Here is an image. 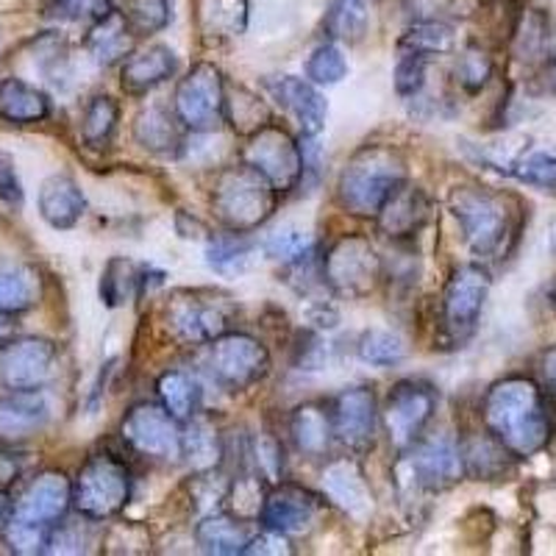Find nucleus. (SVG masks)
Here are the masks:
<instances>
[{
	"mask_svg": "<svg viewBox=\"0 0 556 556\" xmlns=\"http://www.w3.org/2000/svg\"><path fill=\"white\" fill-rule=\"evenodd\" d=\"M486 431L506 445L518 459L538 456L554 437V399L529 376H509L495 381L481 404Z\"/></svg>",
	"mask_w": 556,
	"mask_h": 556,
	"instance_id": "obj_1",
	"label": "nucleus"
},
{
	"mask_svg": "<svg viewBox=\"0 0 556 556\" xmlns=\"http://www.w3.org/2000/svg\"><path fill=\"white\" fill-rule=\"evenodd\" d=\"M448 208L468 251L481 262L506 260L523 228V208L518 198L486 187H454Z\"/></svg>",
	"mask_w": 556,
	"mask_h": 556,
	"instance_id": "obj_2",
	"label": "nucleus"
},
{
	"mask_svg": "<svg viewBox=\"0 0 556 556\" xmlns=\"http://www.w3.org/2000/svg\"><path fill=\"white\" fill-rule=\"evenodd\" d=\"M406 159L392 146H362L342 167L337 201L345 212L376 217L390 195L406 184Z\"/></svg>",
	"mask_w": 556,
	"mask_h": 556,
	"instance_id": "obj_3",
	"label": "nucleus"
},
{
	"mask_svg": "<svg viewBox=\"0 0 556 556\" xmlns=\"http://www.w3.org/2000/svg\"><path fill=\"white\" fill-rule=\"evenodd\" d=\"M212 208L215 217L237 235H248L265 226L278 208V192L265 176L251 165H231L220 170L212 187Z\"/></svg>",
	"mask_w": 556,
	"mask_h": 556,
	"instance_id": "obj_4",
	"label": "nucleus"
},
{
	"mask_svg": "<svg viewBox=\"0 0 556 556\" xmlns=\"http://www.w3.org/2000/svg\"><path fill=\"white\" fill-rule=\"evenodd\" d=\"M131 498V470L121 456L101 451L87 456L73 479V506L87 520H109L121 515Z\"/></svg>",
	"mask_w": 556,
	"mask_h": 556,
	"instance_id": "obj_5",
	"label": "nucleus"
},
{
	"mask_svg": "<svg viewBox=\"0 0 556 556\" xmlns=\"http://www.w3.org/2000/svg\"><path fill=\"white\" fill-rule=\"evenodd\" d=\"M235 304L217 290H176L165 304V326L181 345H208L226 334Z\"/></svg>",
	"mask_w": 556,
	"mask_h": 556,
	"instance_id": "obj_6",
	"label": "nucleus"
},
{
	"mask_svg": "<svg viewBox=\"0 0 556 556\" xmlns=\"http://www.w3.org/2000/svg\"><path fill=\"white\" fill-rule=\"evenodd\" d=\"M323 285L351 301L367 298L381 285L384 267L374 242L362 235H345L326 251L320 262Z\"/></svg>",
	"mask_w": 556,
	"mask_h": 556,
	"instance_id": "obj_7",
	"label": "nucleus"
},
{
	"mask_svg": "<svg viewBox=\"0 0 556 556\" xmlns=\"http://www.w3.org/2000/svg\"><path fill=\"white\" fill-rule=\"evenodd\" d=\"M490 285L493 278L484 265H459L451 273L440 298V323H443V337L451 345L468 342L479 329Z\"/></svg>",
	"mask_w": 556,
	"mask_h": 556,
	"instance_id": "obj_8",
	"label": "nucleus"
},
{
	"mask_svg": "<svg viewBox=\"0 0 556 556\" xmlns=\"http://www.w3.org/2000/svg\"><path fill=\"white\" fill-rule=\"evenodd\" d=\"M208 374L223 390L245 392L270 374V354L256 337L226 331L208 342Z\"/></svg>",
	"mask_w": 556,
	"mask_h": 556,
	"instance_id": "obj_9",
	"label": "nucleus"
},
{
	"mask_svg": "<svg viewBox=\"0 0 556 556\" xmlns=\"http://www.w3.org/2000/svg\"><path fill=\"white\" fill-rule=\"evenodd\" d=\"M223 101H226V81L212 62H198L187 76L178 81L173 96V112L184 128L195 134H208L220 128Z\"/></svg>",
	"mask_w": 556,
	"mask_h": 556,
	"instance_id": "obj_10",
	"label": "nucleus"
},
{
	"mask_svg": "<svg viewBox=\"0 0 556 556\" xmlns=\"http://www.w3.org/2000/svg\"><path fill=\"white\" fill-rule=\"evenodd\" d=\"M245 165L265 176L276 192L295 190L304 181V148L287 128L267 123L245 148Z\"/></svg>",
	"mask_w": 556,
	"mask_h": 556,
	"instance_id": "obj_11",
	"label": "nucleus"
},
{
	"mask_svg": "<svg viewBox=\"0 0 556 556\" xmlns=\"http://www.w3.org/2000/svg\"><path fill=\"white\" fill-rule=\"evenodd\" d=\"M123 443L139 456L156 462L181 459V429L162 404L142 401L134 404L121 420Z\"/></svg>",
	"mask_w": 556,
	"mask_h": 556,
	"instance_id": "obj_12",
	"label": "nucleus"
},
{
	"mask_svg": "<svg viewBox=\"0 0 556 556\" xmlns=\"http://www.w3.org/2000/svg\"><path fill=\"white\" fill-rule=\"evenodd\" d=\"M437 412L434 387L417 379H404L392 387L384 401V426L390 434V443L395 448L406 451L424 437L426 426Z\"/></svg>",
	"mask_w": 556,
	"mask_h": 556,
	"instance_id": "obj_13",
	"label": "nucleus"
},
{
	"mask_svg": "<svg viewBox=\"0 0 556 556\" xmlns=\"http://www.w3.org/2000/svg\"><path fill=\"white\" fill-rule=\"evenodd\" d=\"M56 345L45 337H12L0 345V384L7 390H42L56 370Z\"/></svg>",
	"mask_w": 556,
	"mask_h": 556,
	"instance_id": "obj_14",
	"label": "nucleus"
},
{
	"mask_svg": "<svg viewBox=\"0 0 556 556\" xmlns=\"http://www.w3.org/2000/svg\"><path fill=\"white\" fill-rule=\"evenodd\" d=\"M331 431L337 443L354 454H367L379 434V401L370 387H348L331 401Z\"/></svg>",
	"mask_w": 556,
	"mask_h": 556,
	"instance_id": "obj_15",
	"label": "nucleus"
},
{
	"mask_svg": "<svg viewBox=\"0 0 556 556\" xmlns=\"http://www.w3.org/2000/svg\"><path fill=\"white\" fill-rule=\"evenodd\" d=\"M406 468H409L412 484L426 490V493H443L465 476L459 443L448 434L417 440L415 451L406 459Z\"/></svg>",
	"mask_w": 556,
	"mask_h": 556,
	"instance_id": "obj_16",
	"label": "nucleus"
},
{
	"mask_svg": "<svg viewBox=\"0 0 556 556\" xmlns=\"http://www.w3.org/2000/svg\"><path fill=\"white\" fill-rule=\"evenodd\" d=\"M73 506V481L62 470H42L12 504V515L31 523L56 526Z\"/></svg>",
	"mask_w": 556,
	"mask_h": 556,
	"instance_id": "obj_17",
	"label": "nucleus"
},
{
	"mask_svg": "<svg viewBox=\"0 0 556 556\" xmlns=\"http://www.w3.org/2000/svg\"><path fill=\"white\" fill-rule=\"evenodd\" d=\"M323 509L320 495L301 484H278L273 493H267L265 506H262L260 520L265 529L278 531V534H304L315 526L317 515Z\"/></svg>",
	"mask_w": 556,
	"mask_h": 556,
	"instance_id": "obj_18",
	"label": "nucleus"
},
{
	"mask_svg": "<svg viewBox=\"0 0 556 556\" xmlns=\"http://www.w3.org/2000/svg\"><path fill=\"white\" fill-rule=\"evenodd\" d=\"M265 87L276 98L278 106H285L295 117L304 137H317L323 131L329 106H326V98L317 92V87L309 78L273 76L265 78Z\"/></svg>",
	"mask_w": 556,
	"mask_h": 556,
	"instance_id": "obj_19",
	"label": "nucleus"
},
{
	"mask_svg": "<svg viewBox=\"0 0 556 556\" xmlns=\"http://www.w3.org/2000/svg\"><path fill=\"white\" fill-rule=\"evenodd\" d=\"M51 424V401L39 390H12L0 399V445L20 443Z\"/></svg>",
	"mask_w": 556,
	"mask_h": 556,
	"instance_id": "obj_20",
	"label": "nucleus"
},
{
	"mask_svg": "<svg viewBox=\"0 0 556 556\" xmlns=\"http://www.w3.org/2000/svg\"><path fill=\"white\" fill-rule=\"evenodd\" d=\"M431 203L420 187H412L409 181L401 184L399 190L392 192L390 201L379 208V231L395 242H406L424 231L429 223Z\"/></svg>",
	"mask_w": 556,
	"mask_h": 556,
	"instance_id": "obj_21",
	"label": "nucleus"
},
{
	"mask_svg": "<svg viewBox=\"0 0 556 556\" xmlns=\"http://www.w3.org/2000/svg\"><path fill=\"white\" fill-rule=\"evenodd\" d=\"M323 493L351 518L362 520L374 509V493L354 459H334L323 470Z\"/></svg>",
	"mask_w": 556,
	"mask_h": 556,
	"instance_id": "obj_22",
	"label": "nucleus"
},
{
	"mask_svg": "<svg viewBox=\"0 0 556 556\" xmlns=\"http://www.w3.org/2000/svg\"><path fill=\"white\" fill-rule=\"evenodd\" d=\"M39 217L56 231H70L81 223L84 212H87V198H84L81 187L73 176H56L45 178L37 195Z\"/></svg>",
	"mask_w": 556,
	"mask_h": 556,
	"instance_id": "obj_23",
	"label": "nucleus"
},
{
	"mask_svg": "<svg viewBox=\"0 0 556 556\" xmlns=\"http://www.w3.org/2000/svg\"><path fill=\"white\" fill-rule=\"evenodd\" d=\"M178 70V56L167 45H151L146 51H137L123 62L121 87L126 96H148L151 89L170 81Z\"/></svg>",
	"mask_w": 556,
	"mask_h": 556,
	"instance_id": "obj_24",
	"label": "nucleus"
},
{
	"mask_svg": "<svg viewBox=\"0 0 556 556\" xmlns=\"http://www.w3.org/2000/svg\"><path fill=\"white\" fill-rule=\"evenodd\" d=\"M53 112V103L48 92H42L34 84L23 78H3L0 81V121L12 126H37L48 121Z\"/></svg>",
	"mask_w": 556,
	"mask_h": 556,
	"instance_id": "obj_25",
	"label": "nucleus"
},
{
	"mask_svg": "<svg viewBox=\"0 0 556 556\" xmlns=\"http://www.w3.org/2000/svg\"><path fill=\"white\" fill-rule=\"evenodd\" d=\"M134 139L156 156H176L181 151V123H178L176 112L153 103L137 114Z\"/></svg>",
	"mask_w": 556,
	"mask_h": 556,
	"instance_id": "obj_26",
	"label": "nucleus"
},
{
	"mask_svg": "<svg viewBox=\"0 0 556 556\" xmlns=\"http://www.w3.org/2000/svg\"><path fill=\"white\" fill-rule=\"evenodd\" d=\"M459 451L462 468H465V476H470V479L495 481L513 470L515 456L509 454L506 445L501 443V440H495L490 431L468 437V440L459 445Z\"/></svg>",
	"mask_w": 556,
	"mask_h": 556,
	"instance_id": "obj_27",
	"label": "nucleus"
},
{
	"mask_svg": "<svg viewBox=\"0 0 556 556\" xmlns=\"http://www.w3.org/2000/svg\"><path fill=\"white\" fill-rule=\"evenodd\" d=\"M134 31L126 26V20L121 17V12H106L103 17H98L89 28L87 48L92 53L98 64L109 67L114 62H126L134 53Z\"/></svg>",
	"mask_w": 556,
	"mask_h": 556,
	"instance_id": "obj_28",
	"label": "nucleus"
},
{
	"mask_svg": "<svg viewBox=\"0 0 556 556\" xmlns=\"http://www.w3.org/2000/svg\"><path fill=\"white\" fill-rule=\"evenodd\" d=\"M290 437L304 456L315 459V456L326 454L331 448V440H334L329 409H323L320 404L298 406L290 417Z\"/></svg>",
	"mask_w": 556,
	"mask_h": 556,
	"instance_id": "obj_29",
	"label": "nucleus"
},
{
	"mask_svg": "<svg viewBox=\"0 0 556 556\" xmlns=\"http://www.w3.org/2000/svg\"><path fill=\"white\" fill-rule=\"evenodd\" d=\"M253 538L248 520L228 518V515H208L198 523L195 540L201 545L203 554L215 556H231L242 554L248 545V540Z\"/></svg>",
	"mask_w": 556,
	"mask_h": 556,
	"instance_id": "obj_30",
	"label": "nucleus"
},
{
	"mask_svg": "<svg viewBox=\"0 0 556 556\" xmlns=\"http://www.w3.org/2000/svg\"><path fill=\"white\" fill-rule=\"evenodd\" d=\"M223 121L231 123V128L242 137H251L270 123V109L253 89L242 87V84H226Z\"/></svg>",
	"mask_w": 556,
	"mask_h": 556,
	"instance_id": "obj_31",
	"label": "nucleus"
},
{
	"mask_svg": "<svg viewBox=\"0 0 556 556\" xmlns=\"http://www.w3.org/2000/svg\"><path fill=\"white\" fill-rule=\"evenodd\" d=\"M456 31L445 20H415L399 39V51L412 53V56L434 59L454 51Z\"/></svg>",
	"mask_w": 556,
	"mask_h": 556,
	"instance_id": "obj_32",
	"label": "nucleus"
},
{
	"mask_svg": "<svg viewBox=\"0 0 556 556\" xmlns=\"http://www.w3.org/2000/svg\"><path fill=\"white\" fill-rule=\"evenodd\" d=\"M551 48V23L543 9H526L513 31V51L523 64H543Z\"/></svg>",
	"mask_w": 556,
	"mask_h": 556,
	"instance_id": "obj_33",
	"label": "nucleus"
},
{
	"mask_svg": "<svg viewBox=\"0 0 556 556\" xmlns=\"http://www.w3.org/2000/svg\"><path fill=\"white\" fill-rule=\"evenodd\" d=\"M493 170L515 178V181L534 187V190L554 192L556 195V153L551 151H526L509 162H498Z\"/></svg>",
	"mask_w": 556,
	"mask_h": 556,
	"instance_id": "obj_34",
	"label": "nucleus"
},
{
	"mask_svg": "<svg viewBox=\"0 0 556 556\" xmlns=\"http://www.w3.org/2000/svg\"><path fill=\"white\" fill-rule=\"evenodd\" d=\"M39 298V278L26 265H0V315H20Z\"/></svg>",
	"mask_w": 556,
	"mask_h": 556,
	"instance_id": "obj_35",
	"label": "nucleus"
},
{
	"mask_svg": "<svg viewBox=\"0 0 556 556\" xmlns=\"http://www.w3.org/2000/svg\"><path fill=\"white\" fill-rule=\"evenodd\" d=\"M159 401L170 412L176 420H190L198 415V406H201V387L192 379L190 374L184 370H167V374L159 376L156 381Z\"/></svg>",
	"mask_w": 556,
	"mask_h": 556,
	"instance_id": "obj_36",
	"label": "nucleus"
},
{
	"mask_svg": "<svg viewBox=\"0 0 556 556\" xmlns=\"http://www.w3.org/2000/svg\"><path fill=\"white\" fill-rule=\"evenodd\" d=\"M253 242L245 235L228 231L206 242V265L217 276H240L251 267Z\"/></svg>",
	"mask_w": 556,
	"mask_h": 556,
	"instance_id": "obj_37",
	"label": "nucleus"
},
{
	"mask_svg": "<svg viewBox=\"0 0 556 556\" xmlns=\"http://www.w3.org/2000/svg\"><path fill=\"white\" fill-rule=\"evenodd\" d=\"M121 121V106L112 96H92L81 114V139L89 148L103 151L112 142Z\"/></svg>",
	"mask_w": 556,
	"mask_h": 556,
	"instance_id": "obj_38",
	"label": "nucleus"
},
{
	"mask_svg": "<svg viewBox=\"0 0 556 556\" xmlns=\"http://www.w3.org/2000/svg\"><path fill=\"white\" fill-rule=\"evenodd\" d=\"M187 429L181 431V456H187L195 470L215 468L220 459V443H217V431L206 426L203 420L190 417Z\"/></svg>",
	"mask_w": 556,
	"mask_h": 556,
	"instance_id": "obj_39",
	"label": "nucleus"
},
{
	"mask_svg": "<svg viewBox=\"0 0 556 556\" xmlns=\"http://www.w3.org/2000/svg\"><path fill=\"white\" fill-rule=\"evenodd\" d=\"M121 17L131 28L134 37H146V34L165 31L170 26V0H123Z\"/></svg>",
	"mask_w": 556,
	"mask_h": 556,
	"instance_id": "obj_40",
	"label": "nucleus"
},
{
	"mask_svg": "<svg viewBox=\"0 0 556 556\" xmlns=\"http://www.w3.org/2000/svg\"><path fill=\"white\" fill-rule=\"evenodd\" d=\"M359 359L374 367H395L404 362L406 345L399 334H392L387 329H370L359 337L356 342Z\"/></svg>",
	"mask_w": 556,
	"mask_h": 556,
	"instance_id": "obj_41",
	"label": "nucleus"
},
{
	"mask_svg": "<svg viewBox=\"0 0 556 556\" xmlns=\"http://www.w3.org/2000/svg\"><path fill=\"white\" fill-rule=\"evenodd\" d=\"M51 529L53 526L31 523V520H20L12 515V518L3 523V543H7V548L12 551V554H20V556L48 554Z\"/></svg>",
	"mask_w": 556,
	"mask_h": 556,
	"instance_id": "obj_42",
	"label": "nucleus"
},
{
	"mask_svg": "<svg viewBox=\"0 0 556 556\" xmlns=\"http://www.w3.org/2000/svg\"><path fill=\"white\" fill-rule=\"evenodd\" d=\"M265 498L267 493H265V484H262V476H253V473H245L240 476V479L231 481V486H228V493H226V501L228 506H231L235 518L248 520V523L260 520Z\"/></svg>",
	"mask_w": 556,
	"mask_h": 556,
	"instance_id": "obj_43",
	"label": "nucleus"
},
{
	"mask_svg": "<svg viewBox=\"0 0 556 556\" xmlns=\"http://www.w3.org/2000/svg\"><path fill=\"white\" fill-rule=\"evenodd\" d=\"M454 76L456 84H459L465 92L476 96V92H481V89L486 87V81L493 78V56H490L484 48H479V45H468V48L459 53V59H456Z\"/></svg>",
	"mask_w": 556,
	"mask_h": 556,
	"instance_id": "obj_44",
	"label": "nucleus"
},
{
	"mask_svg": "<svg viewBox=\"0 0 556 556\" xmlns=\"http://www.w3.org/2000/svg\"><path fill=\"white\" fill-rule=\"evenodd\" d=\"M139 276L137 267L128 260H112L101 276V301L109 309H117L131 298L134 287H137Z\"/></svg>",
	"mask_w": 556,
	"mask_h": 556,
	"instance_id": "obj_45",
	"label": "nucleus"
},
{
	"mask_svg": "<svg viewBox=\"0 0 556 556\" xmlns=\"http://www.w3.org/2000/svg\"><path fill=\"white\" fill-rule=\"evenodd\" d=\"M374 0H337L331 7L329 26L331 37L337 39H359L367 28V9Z\"/></svg>",
	"mask_w": 556,
	"mask_h": 556,
	"instance_id": "obj_46",
	"label": "nucleus"
},
{
	"mask_svg": "<svg viewBox=\"0 0 556 556\" xmlns=\"http://www.w3.org/2000/svg\"><path fill=\"white\" fill-rule=\"evenodd\" d=\"M348 76V59L337 45H320L306 59V78L315 87H334Z\"/></svg>",
	"mask_w": 556,
	"mask_h": 556,
	"instance_id": "obj_47",
	"label": "nucleus"
},
{
	"mask_svg": "<svg viewBox=\"0 0 556 556\" xmlns=\"http://www.w3.org/2000/svg\"><path fill=\"white\" fill-rule=\"evenodd\" d=\"M206 20L220 37H242L248 28V0H212Z\"/></svg>",
	"mask_w": 556,
	"mask_h": 556,
	"instance_id": "obj_48",
	"label": "nucleus"
},
{
	"mask_svg": "<svg viewBox=\"0 0 556 556\" xmlns=\"http://www.w3.org/2000/svg\"><path fill=\"white\" fill-rule=\"evenodd\" d=\"M312 251V237L306 231H298V228H285V231H276L270 240L265 242V253L270 260L281 262V265H292L295 260L306 256Z\"/></svg>",
	"mask_w": 556,
	"mask_h": 556,
	"instance_id": "obj_49",
	"label": "nucleus"
},
{
	"mask_svg": "<svg viewBox=\"0 0 556 556\" xmlns=\"http://www.w3.org/2000/svg\"><path fill=\"white\" fill-rule=\"evenodd\" d=\"M431 59L412 56V53H401L399 67H395V92L401 98H417L426 87V67H429Z\"/></svg>",
	"mask_w": 556,
	"mask_h": 556,
	"instance_id": "obj_50",
	"label": "nucleus"
},
{
	"mask_svg": "<svg viewBox=\"0 0 556 556\" xmlns=\"http://www.w3.org/2000/svg\"><path fill=\"white\" fill-rule=\"evenodd\" d=\"M106 12H112V0H51L48 3L51 17L70 20V23H78V20H92L96 23Z\"/></svg>",
	"mask_w": 556,
	"mask_h": 556,
	"instance_id": "obj_51",
	"label": "nucleus"
},
{
	"mask_svg": "<svg viewBox=\"0 0 556 556\" xmlns=\"http://www.w3.org/2000/svg\"><path fill=\"white\" fill-rule=\"evenodd\" d=\"M0 203L9 212H20L23 203H26V190H23V181H20L17 162L9 151H0Z\"/></svg>",
	"mask_w": 556,
	"mask_h": 556,
	"instance_id": "obj_52",
	"label": "nucleus"
},
{
	"mask_svg": "<svg viewBox=\"0 0 556 556\" xmlns=\"http://www.w3.org/2000/svg\"><path fill=\"white\" fill-rule=\"evenodd\" d=\"M242 554H292L290 543H287L285 534H278V531L273 529H265L262 534H253L251 540H248L245 551Z\"/></svg>",
	"mask_w": 556,
	"mask_h": 556,
	"instance_id": "obj_53",
	"label": "nucleus"
},
{
	"mask_svg": "<svg viewBox=\"0 0 556 556\" xmlns=\"http://www.w3.org/2000/svg\"><path fill=\"white\" fill-rule=\"evenodd\" d=\"M462 0H404L406 12L415 20H440L443 12H454Z\"/></svg>",
	"mask_w": 556,
	"mask_h": 556,
	"instance_id": "obj_54",
	"label": "nucleus"
},
{
	"mask_svg": "<svg viewBox=\"0 0 556 556\" xmlns=\"http://www.w3.org/2000/svg\"><path fill=\"white\" fill-rule=\"evenodd\" d=\"M256 465L262 468V473L278 479L281 476V448H278L276 440H260L256 443Z\"/></svg>",
	"mask_w": 556,
	"mask_h": 556,
	"instance_id": "obj_55",
	"label": "nucleus"
},
{
	"mask_svg": "<svg viewBox=\"0 0 556 556\" xmlns=\"http://www.w3.org/2000/svg\"><path fill=\"white\" fill-rule=\"evenodd\" d=\"M540 379H543L545 392H548L551 399L556 401V345H548L540 354Z\"/></svg>",
	"mask_w": 556,
	"mask_h": 556,
	"instance_id": "obj_56",
	"label": "nucleus"
},
{
	"mask_svg": "<svg viewBox=\"0 0 556 556\" xmlns=\"http://www.w3.org/2000/svg\"><path fill=\"white\" fill-rule=\"evenodd\" d=\"M17 476H20L17 456H12L9 451H0V490H9V484H14Z\"/></svg>",
	"mask_w": 556,
	"mask_h": 556,
	"instance_id": "obj_57",
	"label": "nucleus"
},
{
	"mask_svg": "<svg viewBox=\"0 0 556 556\" xmlns=\"http://www.w3.org/2000/svg\"><path fill=\"white\" fill-rule=\"evenodd\" d=\"M17 323H14V315H0V345L7 340H12Z\"/></svg>",
	"mask_w": 556,
	"mask_h": 556,
	"instance_id": "obj_58",
	"label": "nucleus"
},
{
	"mask_svg": "<svg viewBox=\"0 0 556 556\" xmlns=\"http://www.w3.org/2000/svg\"><path fill=\"white\" fill-rule=\"evenodd\" d=\"M9 513H12V498H9L7 490H0V529H3V523H7Z\"/></svg>",
	"mask_w": 556,
	"mask_h": 556,
	"instance_id": "obj_59",
	"label": "nucleus"
}]
</instances>
